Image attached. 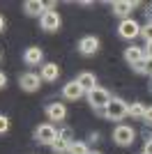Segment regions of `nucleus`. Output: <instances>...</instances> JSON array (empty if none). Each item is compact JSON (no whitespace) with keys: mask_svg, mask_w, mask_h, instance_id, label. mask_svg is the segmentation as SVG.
<instances>
[{"mask_svg":"<svg viewBox=\"0 0 152 154\" xmlns=\"http://www.w3.org/2000/svg\"><path fill=\"white\" fill-rule=\"evenodd\" d=\"M88 154H101V152H88Z\"/></svg>","mask_w":152,"mask_h":154,"instance_id":"obj_33","label":"nucleus"},{"mask_svg":"<svg viewBox=\"0 0 152 154\" xmlns=\"http://www.w3.org/2000/svg\"><path fill=\"white\" fill-rule=\"evenodd\" d=\"M118 35H120L122 39H134V37L141 35V26L134 19H122L120 26H118Z\"/></svg>","mask_w":152,"mask_h":154,"instance_id":"obj_5","label":"nucleus"},{"mask_svg":"<svg viewBox=\"0 0 152 154\" xmlns=\"http://www.w3.org/2000/svg\"><path fill=\"white\" fill-rule=\"evenodd\" d=\"M62 97H65V99H69V101H76V99H81V97H83V90H81V85L76 83V81L67 83V85L62 88Z\"/></svg>","mask_w":152,"mask_h":154,"instance_id":"obj_15","label":"nucleus"},{"mask_svg":"<svg viewBox=\"0 0 152 154\" xmlns=\"http://www.w3.org/2000/svg\"><path fill=\"white\" fill-rule=\"evenodd\" d=\"M138 7V2H129V0H118L113 2V14L115 16H122V19H129V14Z\"/></svg>","mask_w":152,"mask_h":154,"instance_id":"obj_9","label":"nucleus"},{"mask_svg":"<svg viewBox=\"0 0 152 154\" xmlns=\"http://www.w3.org/2000/svg\"><path fill=\"white\" fill-rule=\"evenodd\" d=\"M39 76H42V81H46V83H53V81H58V76H60V67H58L55 62H46L44 67H42V71H39Z\"/></svg>","mask_w":152,"mask_h":154,"instance_id":"obj_12","label":"nucleus"},{"mask_svg":"<svg viewBox=\"0 0 152 154\" xmlns=\"http://www.w3.org/2000/svg\"><path fill=\"white\" fill-rule=\"evenodd\" d=\"M5 30V19H2V16H0V32Z\"/></svg>","mask_w":152,"mask_h":154,"instance_id":"obj_31","label":"nucleus"},{"mask_svg":"<svg viewBox=\"0 0 152 154\" xmlns=\"http://www.w3.org/2000/svg\"><path fill=\"white\" fill-rule=\"evenodd\" d=\"M60 23H62V19H60V14H58V12H49V9L44 12V16H42V28H44L46 32L60 30Z\"/></svg>","mask_w":152,"mask_h":154,"instance_id":"obj_8","label":"nucleus"},{"mask_svg":"<svg viewBox=\"0 0 152 154\" xmlns=\"http://www.w3.org/2000/svg\"><path fill=\"white\" fill-rule=\"evenodd\" d=\"M35 140L42 143V145H53L58 140V129L53 124H39L35 129Z\"/></svg>","mask_w":152,"mask_h":154,"instance_id":"obj_3","label":"nucleus"},{"mask_svg":"<svg viewBox=\"0 0 152 154\" xmlns=\"http://www.w3.org/2000/svg\"><path fill=\"white\" fill-rule=\"evenodd\" d=\"M23 9H25V14H30V16H44V12H46V2H42V0H28L23 5Z\"/></svg>","mask_w":152,"mask_h":154,"instance_id":"obj_14","label":"nucleus"},{"mask_svg":"<svg viewBox=\"0 0 152 154\" xmlns=\"http://www.w3.org/2000/svg\"><path fill=\"white\" fill-rule=\"evenodd\" d=\"M5 85H7V76H5V74H2V71H0V90H2Z\"/></svg>","mask_w":152,"mask_h":154,"instance_id":"obj_30","label":"nucleus"},{"mask_svg":"<svg viewBox=\"0 0 152 154\" xmlns=\"http://www.w3.org/2000/svg\"><path fill=\"white\" fill-rule=\"evenodd\" d=\"M19 85H21V90H25V92H37L39 85H42V76L32 74V71H25L23 76H19Z\"/></svg>","mask_w":152,"mask_h":154,"instance_id":"obj_6","label":"nucleus"},{"mask_svg":"<svg viewBox=\"0 0 152 154\" xmlns=\"http://www.w3.org/2000/svg\"><path fill=\"white\" fill-rule=\"evenodd\" d=\"M88 152H90V149H88V145H85V143H71L67 154H88Z\"/></svg>","mask_w":152,"mask_h":154,"instance_id":"obj_19","label":"nucleus"},{"mask_svg":"<svg viewBox=\"0 0 152 154\" xmlns=\"http://www.w3.org/2000/svg\"><path fill=\"white\" fill-rule=\"evenodd\" d=\"M99 113H101V117H106V120L120 122V120H125V117L129 115V106H127L125 99H120V97H111V101H108Z\"/></svg>","mask_w":152,"mask_h":154,"instance_id":"obj_1","label":"nucleus"},{"mask_svg":"<svg viewBox=\"0 0 152 154\" xmlns=\"http://www.w3.org/2000/svg\"><path fill=\"white\" fill-rule=\"evenodd\" d=\"M78 53L81 55H95L97 51H99V39L92 37V35H88V37H83L81 42H78Z\"/></svg>","mask_w":152,"mask_h":154,"instance_id":"obj_7","label":"nucleus"},{"mask_svg":"<svg viewBox=\"0 0 152 154\" xmlns=\"http://www.w3.org/2000/svg\"><path fill=\"white\" fill-rule=\"evenodd\" d=\"M145 74H150V78H152V60H147V58H145Z\"/></svg>","mask_w":152,"mask_h":154,"instance_id":"obj_27","label":"nucleus"},{"mask_svg":"<svg viewBox=\"0 0 152 154\" xmlns=\"http://www.w3.org/2000/svg\"><path fill=\"white\" fill-rule=\"evenodd\" d=\"M143 154H152V140L145 143V147H143Z\"/></svg>","mask_w":152,"mask_h":154,"instance_id":"obj_29","label":"nucleus"},{"mask_svg":"<svg viewBox=\"0 0 152 154\" xmlns=\"http://www.w3.org/2000/svg\"><path fill=\"white\" fill-rule=\"evenodd\" d=\"M143 138H145V143H147V140H152V127H150V129H147V127L143 129Z\"/></svg>","mask_w":152,"mask_h":154,"instance_id":"obj_26","label":"nucleus"},{"mask_svg":"<svg viewBox=\"0 0 152 154\" xmlns=\"http://www.w3.org/2000/svg\"><path fill=\"white\" fill-rule=\"evenodd\" d=\"M143 122H145V124H152V106H150V108H145V115H143Z\"/></svg>","mask_w":152,"mask_h":154,"instance_id":"obj_24","label":"nucleus"},{"mask_svg":"<svg viewBox=\"0 0 152 154\" xmlns=\"http://www.w3.org/2000/svg\"><path fill=\"white\" fill-rule=\"evenodd\" d=\"M7 131H9V117L0 115V136H2V134H7Z\"/></svg>","mask_w":152,"mask_h":154,"instance_id":"obj_21","label":"nucleus"},{"mask_svg":"<svg viewBox=\"0 0 152 154\" xmlns=\"http://www.w3.org/2000/svg\"><path fill=\"white\" fill-rule=\"evenodd\" d=\"M113 140L120 145V147H127V145H131L136 140V131H134L129 124H118L113 129Z\"/></svg>","mask_w":152,"mask_h":154,"instance_id":"obj_2","label":"nucleus"},{"mask_svg":"<svg viewBox=\"0 0 152 154\" xmlns=\"http://www.w3.org/2000/svg\"><path fill=\"white\" fill-rule=\"evenodd\" d=\"M76 83L81 85L83 92H90V90H95V88H97V78H95V74H92V71H83V74H78Z\"/></svg>","mask_w":152,"mask_h":154,"instance_id":"obj_13","label":"nucleus"},{"mask_svg":"<svg viewBox=\"0 0 152 154\" xmlns=\"http://www.w3.org/2000/svg\"><path fill=\"white\" fill-rule=\"evenodd\" d=\"M129 115L134 117V120H143V115H145V106H143V103H131V106H129Z\"/></svg>","mask_w":152,"mask_h":154,"instance_id":"obj_17","label":"nucleus"},{"mask_svg":"<svg viewBox=\"0 0 152 154\" xmlns=\"http://www.w3.org/2000/svg\"><path fill=\"white\" fill-rule=\"evenodd\" d=\"M145 19H147V23H152V5H147V9H145Z\"/></svg>","mask_w":152,"mask_h":154,"instance_id":"obj_28","label":"nucleus"},{"mask_svg":"<svg viewBox=\"0 0 152 154\" xmlns=\"http://www.w3.org/2000/svg\"><path fill=\"white\" fill-rule=\"evenodd\" d=\"M58 138H62V140H67V143H74V140H71V129L69 127L60 129V131H58Z\"/></svg>","mask_w":152,"mask_h":154,"instance_id":"obj_20","label":"nucleus"},{"mask_svg":"<svg viewBox=\"0 0 152 154\" xmlns=\"http://www.w3.org/2000/svg\"><path fill=\"white\" fill-rule=\"evenodd\" d=\"M147 90H150V94H152V78H150V83H147Z\"/></svg>","mask_w":152,"mask_h":154,"instance_id":"obj_32","label":"nucleus"},{"mask_svg":"<svg viewBox=\"0 0 152 154\" xmlns=\"http://www.w3.org/2000/svg\"><path fill=\"white\" fill-rule=\"evenodd\" d=\"M131 69L136 71V74H145V58L141 60V62H136V64H131Z\"/></svg>","mask_w":152,"mask_h":154,"instance_id":"obj_23","label":"nucleus"},{"mask_svg":"<svg viewBox=\"0 0 152 154\" xmlns=\"http://www.w3.org/2000/svg\"><path fill=\"white\" fill-rule=\"evenodd\" d=\"M46 117L49 120H53V122H62L65 117H67V108H65L62 103H49L46 106Z\"/></svg>","mask_w":152,"mask_h":154,"instance_id":"obj_11","label":"nucleus"},{"mask_svg":"<svg viewBox=\"0 0 152 154\" xmlns=\"http://www.w3.org/2000/svg\"><path fill=\"white\" fill-rule=\"evenodd\" d=\"M42 60H44V51H42L39 46H30V48H25L23 62L28 64V67H35V64H39Z\"/></svg>","mask_w":152,"mask_h":154,"instance_id":"obj_10","label":"nucleus"},{"mask_svg":"<svg viewBox=\"0 0 152 154\" xmlns=\"http://www.w3.org/2000/svg\"><path fill=\"white\" fill-rule=\"evenodd\" d=\"M141 35L145 37V42H152V23H147V26L141 28Z\"/></svg>","mask_w":152,"mask_h":154,"instance_id":"obj_22","label":"nucleus"},{"mask_svg":"<svg viewBox=\"0 0 152 154\" xmlns=\"http://www.w3.org/2000/svg\"><path fill=\"white\" fill-rule=\"evenodd\" d=\"M88 101H90L92 108L101 110L108 101H111V94H108V90H104V88H95V90L88 92Z\"/></svg>","mask_w":152,"mask_h":154,"instance_id":"obj_4","label":"nucleus"},{"mask_svg":"<svg viewBox=\"0 0 152 154\" xmlns=\"http://www.w3.org/2000/svg\"><path fill=\"white\" fill-rule=\"evenodd\" d=\"M143 53H145V58H147V60H152V42H147V44H145Z\"/></svg>","mask_w":152,"mask_h":154,"instance_id":"obj_25","label":"nucleus"},{"mask_svg":"<svg viewBox=\"0 0 152 154\" xmlns=\"http://www.w3.org/2000/svg\"><path fill=\"white\" fill-rule=\"evenodd\" d=\"M143 58H145V53H143V48H141V46H127V48H125V60H127L129 64L141 62Z\"/></svg>","mask_w":152,"mask_h":154,"instance_id":"obj_16","label":"nucleus"},{"mask_svg":"<svg viewBox=\"0 0 152 154\" xmlns=\"http://www.w3.org/2000/svg\"><path fill=\"white\" fill-rule=\"evenodd\" d=\"M69 145H71V143L62 140V138H58V140L51 145V149H53L55 154H67V152H69Z\"/></svg>","mask_w":152,"mask_h":154,"instance_id":"obj_18","label":"nucleus"}]
</instances>
